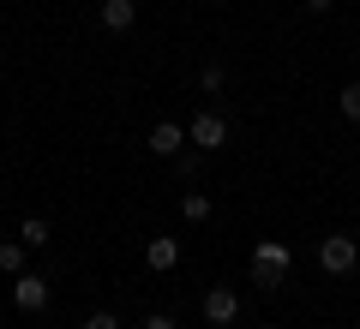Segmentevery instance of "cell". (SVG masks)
I'll return each instance as SVG.
<instances>
[{
	"label": "cell",
	"instance_id": "cell-1",
	"mask_svg": "<svg viewBox=\"0 0 360 329\" xmlns=\"http://www.w3.org/2000/svg\"><path fill=\"white\" fill-rule=\"evenodd\" d=\"M288 264H295V257H288V246L258 240V252H252V281H258V288H276V281L288 276Z\"/></svg>",
	"mask_w": 360,
	"mask_h": 329
},
{
	"label": "cell",
	"instance_id": "cell-2",
	"mask_svg": "<svg viewBox=\"0 0 360 329\" xmlns=\"http://www.w3.org/2000/svg\"><path fill=\"white\" fill-rule=\"evenodd\" d=\"M354 264H360V246L348 240V234H330V240H319V269H324V276H348Z\"/></svg>",
	"mask_w": 360,
	"mask_h": 329
},
{
	"label": "cell",
	"instance_id": "cell-3",
	"mask_svg": "<svg viewBox=\"0 0 360 329\" xmlns=\"http://www.w3.org/2000/svg\"><path fill=\"white\" fill-rule=\"evenodd\" d=\"M186 138H193L198 150H222V144H229V120H222L217 108H205V114H198L193 126H186Z\"/></svg>",
	"mask_w": 360,
	"mask_h": 329
},
{
	"label": "cell",
	"instance_id": "cell-4",
	"mask_svg": "<svg viewBox=\"0 0 360 329\" xmlns=\"http://www.w3.org/2000/svg\"><path fill=\"white\" fill-rule=\"evenodd\" d=\"M13 305H18V311H42V305H49V281L18 269V276H13Z\"/></svg>",
	"mask_w": 360,
	"mask_h": 329
},
{
	"label": "cell",
	"instance_id": "cell-5",
	"mask_svg": "<svg viewBox=\"0 0 360 329\" xmlns=\"http://www.w3.org/2000/svg\"><path fill=\"white\" fill-rule=\"evenodd\" d=\"M234 317H240V300H234L229 288H210V293H205V323H217V329H229Z\"/></svg>",
	"mask_w": 360,
	"mask_h": 329
},
{
	"label": "cell",
	"instance_id": "cell-6",
	"mask_svg": "<svg viewBox=\"0 0 360 329\" xmlns=\"http://www.w3.org/2000/svg\"><path fill=\"white\" fill-rule=\"evenodd\" d=\"M180 144H193L186 132L174 126V120H162V126H150V156H180Z\"/></svg>",
	"mask_w": 360,
	"mask_h": 329
},
{
	"label": "cell",
	"instance_id": "cell-7",
	"mask_svg": "<svg viewBox=\"0 0 360 329\" xmlns=\"http://www.w3.org/2000/svg\"><path fill=\"white\" fill-rule=\"evenodd\" d=\"M144 264H150V269H174V264H180V240H168V234H156V240L144 246Z\"/></svg>",
	"mask_w": 360,
	"mask_h": 329
},
{
	"label": "cell",
	"instance_id": "cell-8",
	"mask_svg": "<svg viewBox=\"0 0 360 329\" xmlns=\"http://www.w3.org/2000/svg\"><path fill=\"white\" fill-rule=\"evenodd\" d=\"M103 25L108 30H132L139 25V0H103Z\"/></svg>",
	"mask_w": 360,
	"mask_h": 329
},
{
	"label": "cell",
	"instance_id": "cell-9",
	"mask_svg": "<svg viewBox=\"0 0 360 329\" xmlns=\"http://www.w3.org/2000/svg\"><path fill=\"white\" fill-rule=\"evenodd\" d=\"M25 252H30L25 240H6V246H0V276H18V269H25Z\"/></svg>",
	"mask_w": 360,
	"mask_h": 329
},
{
	"label": "cell",
	"instance_id": "cell-10",
	"mask_svg": "<svg viewBox=\"0 0 360 329\" xmlns=\"http://www.w3.org/2000/svg\"><path fill=\"white\" fill-rule=\"evenodd\" d=\"M180 215H186V222H205V215H210V198H205V192H180Z\"/></svg>",
	"mask_w": 360,
	"mask_h": 329
},
{
	"label": "cell",
	"instance_id": "cell-11",
	"mask_svg": "<svg viewBox=\"0 0 360 329\" xmlns=\"http://www.w3.org/2000/svg\"><path fill=\"white\" fill-rule=\"evenodd\" d=\"M18 240H25V246H37V252H42V246H49V222H42V215H25V228H18Z\"/></svg>",
	"mask_w": 360,
	"mask_h": 329
},
{
	"label": "cell",
	"instance_id": "cell-12",
	"mask_svg": "<svg viewBox=\"0 0 360 329\" xmlns=\"http://www.w3.org/2000/svg\"><path fill=\"white\" fill-rule=\"evenodd\" d=\"M336 102H342L348 120H360V84H342V96H336Z\"/></svg>",
	"mask_w": 360,
	"mask_h": 329
},
{
	"label": "cell",
	"instance_id": "cell-13",
	"mask_svg": "<svg viewBox=\"0 0 360 329\" xmlns=\"http://www.w3.org/2000/svg\"><path fill=\"white\" fill-rule=\"evenodd\" d=\"M198 84H205V90H222V84H229V72H222V66H205V72H198Z\"/></svg>",
	"mask_w": 360,
	"mask_h": 329
},
{
	"label": "cell",
	"instance_id": "cell-14",
	"mask_svg": "<svg viewBox=\"0 0 360 329\" xmlns=\"http://www.w3.org/2000/svg\"><path fill=\"white\" fill-rule=\"evenodd\" d=\"M84 329H120V317H115V311H90Z\"/></svg>",
	"mask_w": 360,
	"mask_h": 329
},
{
	"label": "cell",
	"instance_id": "cell-15",
	"mask_svg": "<svg viewBox=\"0 0 360 329\" xmlns=\"http://www.w3.org/2000/svg\"><path fill=\"white\" fill-rule=\"evenodd\" d=\"M144 329H174V317H168V311H150V317H144Z\"/></svg>",
	"mask_w": 360,
	"mask_h": 329
},
{
	"label": "cell",
	"instance_id": "cell-16",
	"mask_svg": "<svg viewBox=\"0 0 360 329\" xmlns=\"http://www.w3.org/2000/svg\"><path fill=\"white\" fill-rule=\"evenodd\" d=\"M330 6H336V0H307V13H330Z\"/></svg>",
	"mask_w": 360,
	"mask_h": 329
},
{
	"label": "cell",
	"instance_id": "cell-17",
	"mask_svg": "<svg viewBox=\"0 0 360 329\" xmlns=\"http://www.w3.org/2000/svg\"><path fill=\"white\" fill-rule=\"evenodd\" d=\"M264 329H276V323H264Z\"/></svg>",
	"mask_w": 360,
	"mask_h": 329
}]
</instances>
